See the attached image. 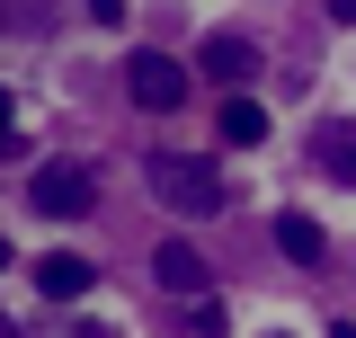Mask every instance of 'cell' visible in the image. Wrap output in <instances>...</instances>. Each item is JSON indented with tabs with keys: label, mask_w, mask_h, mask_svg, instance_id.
I'll return each instance as SVG.
<instances>
[{
	"label": "cell",
	"mask_w": 356,
	"mask_h": 338,
	"mask_svg": "<svg viewBox=\"0 0 356 338\" xmlns=\"http://www.w3.org/2000/svg\"><path fill=\"white\" fill-rule=\"evenodd\" d=\"M152 196L170 214H196V223H205V214L232 205V178H222L205 152H161V161H152Z\"/></svg>",
	"instance_id": "cell-1"
},
{
	"label": "cell",
	"mask_w": 356,
	"mask_h": 338,
	"mask_svg": "<svg viewBox=\"0 0 356 338\" xmlns=\"http://www.w3.org/2000/svg\"><path fill=\"white\" fill-rule=\"evenodd\" d=\"M27 205L54 214V223H72V214L98 205V169H89V161H44L36 178H27Z\"/></svg>",
	"instance_id": "cell-2"
},
{
	"label": "cell",
	"mask_w": 356,
	"mask_h": 338,
	"mask_svg": "<svg viewBox=\"0 0 356 338\" xmlns=\"http://www.w3.org/2000/svg\"><path fill=\"white\" fill-rule=\"evenodd\" d=\"M125 89H134V107L170 116V107H187V63H170V54H134V63H125Z\"/></svg>",
	"instance_id": "cell-3"
},
{
	"label": "cell",
	"mask_w": 356,
	"mask_h": 338,
	"mask_svg": "<svg viewBox=\"0 0 356 338\" xmlns=\"http://www.w3.org/2000/svg\"><path fill=\"white\" fill-rule=\"evenodd\" d=\"M196 72H205V81H222V89H250V81H259V45H250V36H205Z\"/></svg>",
	"instance_id": "cell-4"
},
{
	"label": "cell",
	"mask_w": 356,
	"mask_h": 338,
	"mask_svg": "<svg viewBox=\"0 0 356 338\" xmlns=\"http://www.w3.org/2000/svg\"><path fill=\"white\" fill-rule=\"evenodd\" d=\"M89 285H98V276H89V258H81V250H54V258H36V294H44V303H81Z\"/></svg>",
	"instance_id": "cell-5"
},
{
	"label": "cell",
	"mask_w": 356,
	"mask_h": 338,
	"mask_svg": "<svg viewBox=\"0 0 356 338\" xmlns=\"http://www.w3.org/2000/svg\"><path fill=\"white\" fill-rule=\"evenodd\" d=\"M312 169H330L339 187H356V125H312Z\"/></svg>",
	"instance_id": "cell-6"
},
{
	"label": "cell",
	"mask_w": 356,
	"mask_h": 338,
	"mask_svg": "<svg viewBox=\"0 0 356 338\" xmlns=\"http://www.w3.org/2000/svg\"><path fill=\"white\" fill-rule=\"evenodd\" d=\"M152 276H161L170 294H205V285H214V276H205V258L187 250V241H161V250H152Z\"/></svg>",
	"instance_id": "cell-7"
},
{
	"label": "cell",
	"mask_w": 356,
	"mask_h": 338,
	"mask_svg": "<svg viewBox=\"0 0 356 338\" xmlns=\"http://www.w3.org/2000/svg\"><path fill=\"white\" fill-rule=\"evenodd\" d=\"M222 143H232V152H259L267 143V107L259 98H241V89L222 98Z\"/></svg>",
	"instance_id": "cell-8"
},
{
	"label": "cell",
	"mask_w": 356,
	"mask_h": 338,
	"mask_svg": "<svg viewBox=\"0 0 356 338\" xmlns=\"http://www.w3.org/2000/svg\"><path fill=\"white\" fill-rule=\"evenodd\" d=\"M321 241H330V232H321L312 214H276V250L294 258V267H321Z\"/></svg>",
	"instance_id": "cell-9"
},
{
	"label": "cell",
	"mask_w": 356,
	"mask_h": 338,
	"mask_svg": "<svg viewBox=\"0 0 356 338\" xmlns=\"http://www.w3.org/2000/svg\"><path fill=\"white\" fill-rule=\"evenodd\" d=\"M89 18H98V27H116V18H125V0H89Z\"/></svg>",
	"instance_id": "cell-10"
},
{
	"label": "cell",
	"mask_w": 356,
	"mask_h": 338,
	"mask_svg": "<svg viewBox=\"0 0 356 338\" xmlns=\"http://www.w3.org/2000/svg\"><path fill=\"white\" fill-rule=\"evenodd\" d=\"M0 152H9V89H0Z\"/></svg>",
	"instance_id": "cell-11"
},
{
	"label": "cell",
	"mask_w": 356,
	"mask_h": 338,
	"mask_svg": "<svg viewBox=\"0 0 356 338\" xmlns=\"http://www.w3.org/2000/svg\"><path fill=\"white\" fill-rule=\"evenodd\" d=\"M339 18H348V27H356V0H339Z\"/></svg>",
	"instance_id": "cell-12"
},
{
	"label": "cell",
	"mask_w": 356,
	"mask_h": 338,
	"mask_svg": "<svg viewBox=\"0 0 356 338\" xmlns=\"http://www.w3.org/2000/svg\"><path fill=\"white\" fill-rule=\"evenodd\" d=\"M330 338H356V321H339V330H330Z\"/></svg>",
	"instance_id": "cell-13"
},
{
	"label": "cell",
	"mask_w": 356,
	"mask_h": 338,
	"mask_svg": "<svg viewBox=\"0 0 356 338\" xmlns=\"http://www.w3.org/2000/svg\"><path fill=\"white\" fill-rule=\"evenodd\" d=\"M0 267H9V241H0Z\"/></svg>",
	"instance_id": "cell-14"
},
{
	"label": "cell",
	"mask_w": 356,
	"mask_h": 338,
	"mask_svg": "<svg viewBox=\"0 0 356 338\" xmlns=\"http://www.w3.org/2000/svg\"><path fill=\"white\" fill-rule=\"evenodd\" d=\"M267 338H294V330H267Z\"/></svg>",
	"instance_id": "cell-15"
}]
</instances>
